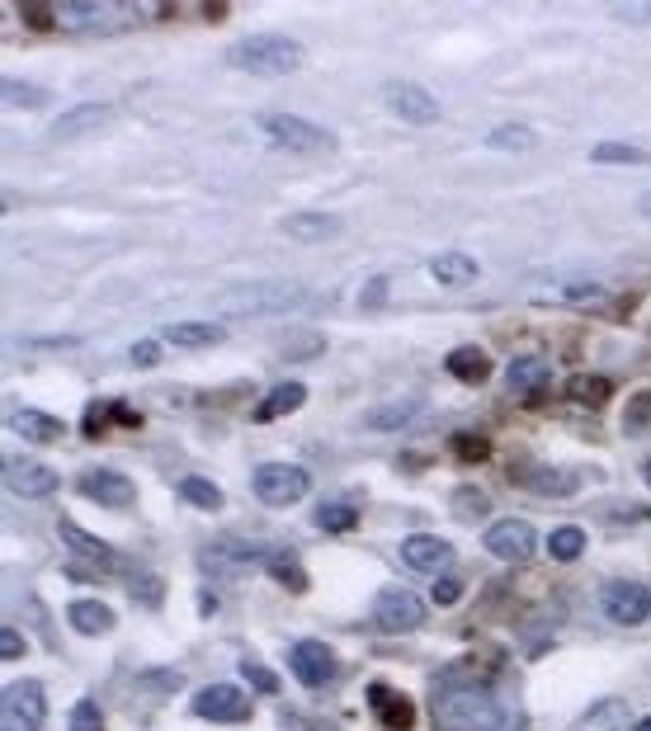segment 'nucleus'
Listing matches in <instances>:
<instances>
[{"label":"nucleus","mask_w":651,"mask_h":731,"mask_svg":"<svg viewBox=\"0 0 651 731\" xmlns=\"http://www.w3.org/2000/svg\"><path fill=\"white\" fill-rule=\"evenodd\" d=\"M434 727L440 731H529V718L501 703L486 684H434Z\"/></svg>","instance_id":"nucleus-1"},{"label":"nucleus","mask_w":651,"mask_h":731,"mask_svg":"<svg viewBox=\"0 0 651 731\" xmlns=\"http://www.w3.org/2000/svg\"><path fill=\"white\" fill-rule=\"evenodd\" d=\"M227 62L231 67H241V71H260V76H284L303 62V48L293 43L288 33H255L246 38V43H236L227 52Z\"/></svg>","instance_id":"nucleus-2"},{"label":"nucleus","mask_w":651,"mask_h":731,"mask_svg":"<svg viewBox=\"0 0 651 731\" xmlns=\"http://www.w3.org/2000/svg\"><path fill=\"white\" fill-rule=\"evenodd\" d=\"M307 486H312V477H307L303 467H293V463H265V467H255V482H250L255 501H265V505H274V510L303 501Z\"/></svg>","instance_id":"nucleus-3"},{"label":"nucleus","mask_w":651,"mask_h":731,"mask_svg":"<svg viewBox=\"0 0 651 731\" xmlns=\"http://www.w3.org/2000/svg\"><path fill=\"white\" fill-rule=\"evenodd\" d=\"M255 128H260L265 137H274L279 147H293V151H326L335 147V137L317 124H307V118L298 113H260L255 118Z\"/></svg>","instance_id":"nucleus-4"},{"label":"nucleus","mask_w":651,"mask_h":731,"mask_svg":"<svg viewBox=\"0 0 651 731\" xmlns=\"http://www.w3.org/2000/svg\"><path fill=\"white\" fill-rule=\"evenodd\" d=\"M604 614L623 623V628H638L651 619V590L638 581H609L604 585Z\"/></svg>","instance_id":"nucleus-5"},{"label":"nucleus","mask_w":651,"mask_h":731,"mask_svg":"<svg viewBox=\"0 0 651 731\" xmlns=\"http://www.w3.org/2000/svg\"><path fill=\"white\" fill-rule=\"evenodd\" d=\"M48 722V699H43V684H14L6 694V731H43Z\"/></svg>","instance_id":"nucleus-6"},{"label":"nucleus","mask_w":651,"mask_h":731,"mask_svg":"<svg viewBox=\"0 0 651 731\" xmlns=\"http://www.w3.org/2000/svg\"><path fill=\"white\" fill-rule=\"evenodd\" d=\"M142 10L137 6H109V0H71V6H57V19L76 29H109V24H128Z\"/></svg>","instance_id":"nucleus-7"},{"label":"nucleus","mask_w":651,"mask_h":731,"mask_svg":"<svg viewBox=\"0 0 651 731\" xmlns=\"http://www.w3.org/2000/svg\"><path fill=\"white\" fill-rule=\"evenodd\" d=\"M373 623L387 628V632L421 628L425 623V604H421V595H411V590H383V595L373 600Z\"/></svg>","instance_id":"nucleus-8"},{"label":"nucleus","mask_w":651,"mask_h":731,"mask_svg":"<svg viewBox=\"0 0 651 731\" xmlns=\"http://www.w3.org/2000/svg\"><path fill=\"white\" fill-rule=\"evenodd\" d=\"M288 665H293V675H298L307 689H322V684L335 680V656H331V646L317 642V638L293 642L288 646Z\"/></svg>","instance_id":"nucleus-9"},{"label":"nucleus","mask_w":651,"mask_h":731,"mask_svg":"<svg viewBox=\"0 0 651 731\" xmlns=\"http://www.w3.org/2000/svg\"><path fill=\"white\" fill-rule=\"evenodd\" d=\"M482 543H486V552H496V557L529 562V557H534V547H539V533H534V524H524V520H501V524L486 529Z\"/></svg>","instance_id":"nucleus-10"},{"label":"nucleus","mask_w":651,"mask_h":731,"mask_svg":"<svg viewBox=\"0 0 651 731\" xmlns=\"http://www.w3.org/2000/svg\"><path fill=\"white\" fill-rule=\"evenodd\" d=\"M81 496L86 501H95V505H109V510H128L132 505V482L124 477V472H109V467H90V472H81Z\"/></svg>","instance_id":"nucleus-11"},{"label":"nucleus","mask_w":651,"mask_h":731,"mask_svg":"<svg viewBox=\"0 0 651 731\" xmlns=\"http://www.w3.org/2000/svg\"><path fill=\"white\" fill-rule=\"evenodd\" d=\"M194 713L208 718V722H246L250 713V703L241 689H231V684H208L194 694Z\"/></svg>","instance_id":"nucleus-12"},{"label":"nucleus","mask_w":651,"mask_h":731,"mask_svg":"<svg viewBox=\"0 0 651 731\" xmlns=\"http://www.w3.org/2000/svg\"><path fill=\"white\" fill-rule=\"evenodd\" d=\"M383 100L397 118H406V124H434V118H440V100H434L430 90L411 86V81H392L383 90Z\"/></svg>","instance_id":"nucleus-13"},{"label":"nucleus","mask_w":651,"mask_h":731,"mask_svg":"<svg viewBox=\"0 0 651 731\" xmlns=\"http://www.w3.org/2000/svg\"><path fill=\"white\" fill-rule=\"evenodd\" d=\"M6 486L14 491V496H52L57 486H62V477H57L52 467H43V463H10L6 467Z\"/></svg>","instance_id":"nucleus-14"},{"label":"nucleus","mask_w":651,"mask_h":731,"mask_svg":"<svg viewBox=\"0 0 651 731\" xmlns=\"http://www.w3.org/2000/svg\"><path fill=\"white\" fill-rule=\"evenodd\" d=\"M368 708L383 718V727L392 731H411V722H416V708H411L406 694H397L392 684H368Z\"/></svg>","instance_id":"nucleus-15"},{"label":"nucleus","mask_w":651,"mask_h":731,"mask_svg":"<svg viewBox=\"0 0 651 731\" xmlns=\"http://www.w3.org/2000/svg\"><path fill=\"white\" fill-rule=\"evenodd\" d=\"M62 543L76 552L81 562H90V566H100V571H118V552L105 543V539H90V533L81 529V524H71V520H62Z\"/></svg>","instance_id":"nucleus-16"},{"label":"nucleus","mask_w":651,"mask_h":731,"mask_svg":"<svg viewBox=\"0 0 651 731\" xmlns=\"http://www.w3.org/2000/svg\"><path fill=\"white\" fill-rule=\"evenodd\" d=\"M402 562L416 566V571H440L453 562V547L444 539H430V533H416V539L402 543Z\"/></svg>","instance_id":"nucleus-17"},{"label":"nucleus","mask_w":651,"mask_h":731,"mask_svg":"<svg viewBox=\"0 0 651 731\" xmlns=\"http://www.w3.org/2000/svg\"><path fill=\"white\" fill-rule=\"evenodd\" d=\"M284 236H293V241H335L341 236V223L335 217H326V213H293V217H284Z\"/></svg>","instance_id":"nucleus-18"},{"label":"nucleus","mask_w":651,"mask_h":731,"mask_svg":"<svg viewBox=\"0 0 651 731\" xmlns=\"http://www.w3.org/2000/svg\"><path fill=\"white\" fill-rule=\"evenodd\" d=\"M548 378H552V373H548V364L543 359H515V364H510L505 368V383H510V392H515V397H539V392L548 387Z\"/></svg>","instance_id":"nucleus-19"},{"label":"nucleus","mask_w":651,"mask_h":731,"mask_svg":"<svg viewBox=\"0 0 651 731\" xmlns=\"http://www.w3.org/2000/svg\"><path fill=\"white\" fill-rule=\"evenodd\" d=\"M10 425L19 429V434H24V439L29 444H48V439H62V421H57V416H43V411H29V406H19L14 411V416H10Z\"/></svg>","instance_id":"nucleus-20"},{"label":"nucleus","mask_w":651,"mask_h":731,"mask_svg":"<svg viewBox=\"0 0 651 731\" xmlns=\"http://www.w3.org/2000/svg\"><path fill=\"white\" fill-rule=\"evenodd\" d=\"M109 124V109L105 105H81V109H71V113H62L52 124V137H86V132H95V128H105Z\"/></svg>","instance_id":"nucleus-21"},{"label":"nucleus","mask_w":651,"mask_h":731,"mask_svg":"<svg viewBox=\"0 0 651 731\" xmlns=\"http://www.w3.org/2000/svg\"><path fill=\"white\" fill-rule=\"evenodd\" d=\"M448 373L458 383H486L491 378V359H486V349L482 345H458L448 354Z\"/></svg>","instance_id":"nucleus-22"},{"label":"nucleus","mask_w":651,"mask_h":731,"mask_svg":"<svg viewBox=\"0 0 651 731\" xmlns=\"http://www.w3.org/2000/svg\"><path fill=\"white\" fill-rule=\"evenodd\" d=\"M307 402V387L303 383H279L269 392V397L260 402V411H255V421L260 425H269V421H279V416H288V411H298Z\"/></svg>","instance_id":"nucleus-23"},{"label":"nucleus","mask_w":651,"mask_h":731,"mask_svg":"<svg viewBox=\"0 0 651 731\" xmlns=\"http://www.w3.org/2000/svg\"><path fill=\"white\" fill-rule=\"evenodd\" d=\"M520 477L529 482V491H539V496H571L576 491V472H552V467H524Z\"/></svg>","instance_id":"nucleus-24"},{"label":"nucleus","mask_w":651,"mask_h":731,"mask_svg":"<svg viewBox=\"0 0 651 731\" xmlns=\"http://www.w3.org/2000/svg\"><path fill=\"white\" fill-rule=\"evenodd\" d=\"M430 274H434L440 284L458 288V284H472V279H477V260H467V255H458V250H453V255H434V260H430Z\"/></svg>","instance_id":"nucleus-25"},{"label":"nucleus","mask_w":651,"mask_h":731,"mask_svg":"<svg viewBox=\"0 0 651 731\" xmlns=\"http://www.w3.org/2000/svg\"><path fill=\"white\" fill-rule=\"evenodd\" d=\"M71 628L86 632V638H100V632L114 628V614H109L100 600H76V604H71Z\"/></svg>","instance_id":"nucleus-26"},{"label":"nucleus","mask_w":651,"mask_h":731,"mask_svg":"<svg viewBox=\"0 0 651 731\" xmlns=\"http://www.w3.org/2000/svg\"><path fill=\"white\" fill-rule=\"evenodd\" d=\"M166 340L180 345V349H199V345L223 340V326H213V322H180V326H166Z\"/></svg>","instance_id":"nucleus-27"},{"label":"nucleus","mask_w":651,"mask_h":731,"mask_svg":"<svg viewBox=\"0 0 651 731\" xmlns=\"http://www.w3.org/2000/svg\"><path fill=\"white\" fill-rule=\"evenodd\" d=\"M628 722V703L623 699H604V703H595L590 713L576 722V731H619Z\"/></svg>","instance_id":"nucleus-28"},{"label":"nucleus","mask_w":651,"mask_h":731,"mask_svg":"<svg viewBox=\"0 0 651 731\" xmlns=\"http://www.w3.org/2000/svg\"><path fill=\"white\" fill-rule=\"evenodd\" d=\"M354 524H359V501H326V505H317V529L345 533Z\"/></svg>","instance_id":"nucleus-29"},{"label":"nucleus","mask_w":651,"mask_h":731,"mask_svg":"<svg viewBox=\"0 0 651 731\" xmlns=\"http://www.w3.org/2000/svg\"><path fill=\"white\" fill-rule=\"evenodd\" d=\"M590 161H604V166H647V151L642 147H628V142H600V147H590Z\"/></svg>","instance_id":"nucleus-30"},{"label":"nucleus","mask_w":651,"mask_h":731,"mask_svg":"<svg viewBox=\"0 0 651 731\" xmlns=\"http://www.w3.org/2000/svg\"><path fill=\"white\" fill-rule=\"evenodd\" d=\"M548 552H552V562H576L581 552H585V533L566 524V529H558V533L548 539Z\"/></svg>","instance_id":"nucleus-31"},{"label":"nucleus","mask_w":651,"mask_h":731,"mask_svg":"<svg viewBox=\"0 0 651 731\" xmlns=\"http://www.w3.org/2000/svg\"><path fill=\"white\" fill-rule=\"evenodd\" d=\"M180 496L189 505H199V510H223V491H217L208 477H185L180 482Z\"/></svg>","instance_id":"nucleus-32"},{"label":"nucleus","mask_w":651,"mask_h":731,"mask_svg":"<svg viewBox=\"0 0 651 731\" xmlns=\"http://www.w3.org/2000/svg\"><path fill=\"white\" fill-rule=\"evenodd\" d=\"M269 571H274V576H279L288 590H303V585H307V576H303V566H298V557H293V552H274V557H269Z\"/></svg>","instance_id":"nucleus-33"},{"label":"nucleus","mask_w":651,"mask_h":731,"mask_svg":"<svg viewBox=\"0 0 651 731\" xmlns=\"http://www.w3.org/2000/svg\"><path fill=\"white\" fill-rule=\"evenodd\" d=\"M411 421H416V406H383L368 416V429H402Z\"/></svg>","instance_id":"nucleus-34"},{"label":"nucleus","mask_w":651,"mask_h":731,"mask_svg":"<svg viewBox=\"0 0 651 731\" xmlns=\"http://www.w3.org/2000/svg\"><path fill=\"white\" fill-rule=\"evenodd\" d=\"M491 147H501V151H520V147H534V132L520 128V124H505L491 132Z\"/></svg>","instance_id":"nucleus-35"},{"label":"nucleus","mask_w":651,"mask_h":731,"mask_svg":"<svg viewBox=\"0 0 651 731\" xmlns=\"http://www.w3.org/2000/svg\"><path fill=\"white\" fill-rule=\"evenodd\" d=\"M71 731H105V713L90 699H81L71 708Z\"/></svg>","instance_id":"nucleus-36"},{"label":"nucleus","mask_w":651,"mask_h":731,"mask_svg":"<svg viewBox=\"0 0 651 731\" xmlns=\"http://www.w3.org/2000/svg\"><path fill=\"white\" fill-rule=\"evenodd\" d=\"M241 675H246L255 689H260V694H279V680H274V670H269V665L246 661V665H241Z\"/></svg>","instance_id":"nucleus-37"},{"label":"nucleus","mask_w":651,"mask_h":731,"mask_svg":"<svg viewBox=\"0 0 651 731\" xmlns=\"http://www.w3.org/2000/svg\"><path fill=\"white\" fill-rule=\"evenodd\" d=\"M571 397L595 406V402H604V397H609V383H604V378H576V383H571Z\"/></svg>","instance_id":"nucleus-38"},{"label":"nucleus","mask_w":651,"mask_h":731,"mask_svg":"<svg viewBox=\"0 0 651 731\" xmlns=\"http://www.w3.org/2000/svg\"><path fill=\"white\" fill-rule=\"evenodd\" d=\"M6 105H48V90H38V86H19V81H6Z\"/></svg>","instance_id":"nucleus-39"},{"label":"nucleus","mask_w":651,"mask_h":731,"mask_svg":"<svg viewBox=\"0 0 651 731\" xmlns=\"http://www.w3.org/2000/svg\"><path fill=\"white\" fill-rule=\"evenodd\" d=\"M128 585H132V595H142L151 609L161 604V581H156L151 571H142V576H128Z\"/></svg>","instance_id":"nucleus-40"},{"label":"nucleus","mask_w":651,"mask_h":731,"mask_svg":"<svg viewBox=\"0 0 651 731\" xmlns=\"http://www.w3.org/2000/svg\"><path fill=\"white\" fill-rule=\"evenodd\" d=\"M458 595H463V581L458 576H440V581H434V600H440V604H458Z\"/></svg>","instance_id":"nucleus-41"},{"label":"nucleus","mask_w":651,"mask_h":731,"mask_svg":"<svg viewBox=\"0 0 651 731\" xmlns=\"http://www.w3.org/2000/svg\"><path fill=\"white\" fill-rule=\"evenodd\" d=\"M609 14L623 24H651V6H609Z\"/></svg>","instance_id":"nucleus-42"},{"label":"nucleus","mask_w":651,"mask_h":731,"mask_svg":"<svg viewBox=\"0 0 651 731\" xmlns=\"http://www.w3.org/2000/svg\"><path fill=\"white\" fill-rule=\"evenodd\" d=\"M453 444H458V458H467V463H472V458H486V453H491L486 439H472V434H458Z\"/></svg>","instance_id":"nucleus-43"},{"label":"nucleus","mask_w":651,"mask_h":731,"mask_svg":"<svg viewBox=\"0 0 651 731\" xmlns=\"http://www.w3.org/2000/svg\"><path fill=\"white\" fill-rule=\"evenodd\" d=\"M156 359H161V345H156V340H142V345H132V364H142V368H151Z\"/></svg>","instance_id":"nucleus-44"},{"label":"nucleus","mask_w":651,"mask_h":731,"mask_svg":"<svg viewBox=\"0 0 651 731\" xmlns=\"http://www.w3.org/2000/svg\"><path fill=\"white\" fill-rule=\"evenodd\" d=\"M458 510L463 515H486V496H477V491H458Z\"/></svg>","instance_id":"nucleus-45"},{"label":"nucleus","mask_w":651,"mask_h":731,"mask_svg":"<svg viewBox=\"0 0 651 731\" xmlns=\"http://www.w3.org/2000/svg\"><path fill=\"white\" fill-rule=\"evenodd\" d=\"M0 638H6V642H0V651H6V661H14V656H24V638H19V632H14V628H6V632H0Z\"/></svg>","instance_id":"nucleus-46"},{"label":"nucleus","mask_w":651,"mask_h":731,"mask_svg":"<svg viewBox=\"0 0 651 731\" xmlns=\"http://www.w3.org/2000/svg\"><path fill=\"white\" fill-rule=\"evenodd\" d=\"M24 19H29V24H52L57 10L52 6H24Z\"/></svg>","instance_id":"nucleus-47"},{"label":"nucleus","mask_w":651,"mask_h":731,"mask_svg":"<svg viewBox=\"0 0 651 731\" xmlns=\"http://www.w3.org/2000/svg\"><path fill=\"white\" fill-rule=\"evenodd\" d=\"M142 684H151V689H175V684H180V675H175V670H151V680H142Z\"/></svg>","instance_id":"nucleus-48"},{"label":"nucleus","mask_w":651,"mask_h":731,"mask_svg":"<svg viewBox=\"0 0 651 731\" xmlns=\"http://www.w3.org/2000/svg\"><path fill=\"white\" fill-rule=\"evenodd\" d=\"M317 349H322V340H307V345H284L288 359H298V354H317Z\"/></svg>","instance_id":"nucleus-49"},{"label":"nucleus","mask_w":651,"mask_h":731,"mask_svg":"<svg viewBox=\"0 0 651 731\" xmlns=\"http://www.w3.org/2000/svg\"><path fill=\"white\" fill-rule=\"evenodd\" d=\"M378 303H383V279L373 288H364V307H378Z\"/></svg>","instance_id":"nucleus-50"},{"label":"nucleus","mask_w":651,"mask_h":731,"mask_svg":"<svg viewBox=\"0 0 651 731\" xmlns=\"http://www.w3.org/2000/svg\"><path fill=\"white\" fill-rule=\"evenodd\" d=\"M633 731H651V718H642V722H638V727H633Z\"/></svg>","instance_id":"nucleus-51"},{"label":"nucleus","mask_w":651,"mask_h":731,"mask_svg":"<svg viewBox=\"0 0 651 731\" xmlns=\"http://www.w3.org/2000/svg\"><path fill=\"white\" fill-rule=\"evenodd\" d=\"M312 731H335V727H322V722H317V727H312Z\"/></svg>","instance_id":"nucleus-52"},{"label":"nucleus","mask_w":651,"mask_h":731,"mask_svg":"<svg viewBox=\"0 0 651 731\" xmlns=\"http://www.w3.org/2000/svg\"><path fill=\"white\" fill-rule=\"evenodd\" d=\"M642 472H647V482H651V458H647V467H642Z\"/></svg>","instance_id":"nucleus-53"},{"label":"nucleus","mask_w":651,"mask_h":731,"mask_svg":"<svg viewBox=\"0 0 651 731\" xmlns=\"http://www.w3.org/2000/svg\"><path fill=\"white\" fill-rule=\"evenodd\" d=\"M642 213H651V199H642Z\"/></svg>","instance_id":"nucleus-54"}]
</instances>
